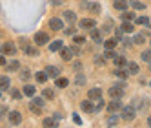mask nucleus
Here are the masks:
<instances>
[{
  "mask_svg": "<svg viewBox=\"0 0 151 128\" xmlns=\"http://www.w3.org/2000/svg\"><path fill=\"white\" fill-rule=\"evenodd\" d=\"M33 40H35V44H37V46H46L47 42H49V35L44 33V31H38V33H35Z\"/></svg>",
  "mask_w": 151,
  "mask_h": 128,
  "instance_id": "nucleus-1",
  "label": "nucleus"
},
{
  "mask_svg": "<svg viewBox=\"0 0 151 128\" xmlns=\"http://www.w3.org/2000/svg\"><path fill=\"white\" fill-rule=\"evenodd\" d=\"M122 86H124V84H115V86H111V88H109V95H111L113 99H120L122 95H124Z\"/></svg>",
  "mask_w": 151,
  "mask_h": 128,
  "instance_id": "nucleus-2",
  "label": "nucleus"
},
{
  "mask_svg": "<svg viewBox=\"0 0 151 128\" xmlns=\"http://www.w3.org/2000/svg\"><path fill=\"white\" fill-rule=\"evenodd\" d=\"M20 44H22V51L26 53V55H33V57H37V55H38V49H37V48H33L31 44H27L26 40H20Z\"/></svg>",
  "mask_w": 151,
  "mask_h": 128,
  "instance_id": "nucleus-3",
  "label": "nucleus"
},
{
  "mask_svg": "<svg viewBox=\"0 0 151 128\" xmlns=\"http://www.w3.org/2000/svg\"><path fill=\"white\" fill-rule=\"evenodd\" d=\"M122 119L124 121H133L135 119V108L133 106H126V108H122Z\"/></svg>",
  "mask_w": 151,
  "mask_h": 128,
  "instance_id": "nucleus-4",
  "label": "nucleus"
},
{
  "mask_svg": "<svg viewBox=\"0 0 151 128\" xmlns=\"http://www.w3.org/2000/svg\"><path fill=\"white\" fill-rule=\"evenodd\" d=\"M2 53L4 55H15L17 53V46L13 44V42H4V46H2Z\"/></svg>",
  "mask_w": 151,
  "mask_h": 128,
  "instance_id": "nucleus-5",
  "label": "nucleus"
},
{
  "mask_svg": "<svg viewBox=\"0 0 151 128\" xmlns=\"http://www.w3.org/2000/svg\"><path fill=\"white\" fill-rule=\"evenodd\" d=\"M49 28H51L53 31H58V29H62V28H64V22H62V18H57V17H53V18L49 20Z\"/></svg>",
  "mask_w": 151,
  "mask_h": 128,
  "instance_id": "nucleus-6",
  "label": "nucleus"
},
{
  "mask_svg": "<svg viewBox=\"0 0 151 128\" xmlns=\"http://www.w3.org/2000/svg\"><path fill=\"white\" fill-rule=\"evenodd\" d=\"M100 97H102V90L100 88H91L88 92V99H91V101H99Z\"/></svg>",
  "mask_w": 151,
  "mask_h": 128,
  "instance_id": "nucleus-7",
  "label": "nucleus"
},
{
  "mask_svg": "<svg viewBox=\"0 0 151 128\" xmlns=\"http://www.w3.org/2000/svg\"><path fill=\"white\" fill-rule=\"evenodd\" d=\"M78 26L84 28V29H93V28L96 26V22H95L93 18H82L80 22H78Z\"/></svg>",
  "mask_w": 151,
  "mask_h": 128,
  "instance_id": "nucleus-8",
  "label": "nucleus"
},
{
  "mask_svg": "<svg viewBox=\"0 0 151 128\" xmlns=\"http://www.w3.org/2000/svg\"><path fill=\"white\" fill-rule=\"evenodd\" d=\"M120 108H122L120 99H113L109 104H107V112H109V113H113V112H116V110H120Z\"/></svg>",
  "mask_w": 151,
  "mask_h": 128,
  "instance_id": "nucleus-9",
  "label": "nucleus"
},
{
  "mask_svg": "<svg viewBox=\"0 0 151 128\" xmlns=\"http://www.w3.org/2000/svg\"><path fill=\"white\" fill-rule=\"evenodd\" d=\"M9 123L11 124H20L22 123V115H20V112H11L9 113Z\"/></svg>",
  "mask_w": 151,
  "mask_h": 128,
  "instance_id": "nucleus-10",
  "label": "nucleus"
},
{
  "mask_svg": "<svg viewBox=\"0 0 151 128\" xmlns=\"http://www.w3.org/2000/svg\"><path fill=\"white\" fill-rule=\"evenodd\" d=\"M86 9L91 13H100V4H96V2H86Z\"/></svg>",
  "mask_w": 151,
  "mask_h": 128,
  "instance_id": "nucleus-11",
  "label": "nucleus"
},
{
  "mask_svg": "<svg viewBox=\"0 0 151 128\" xmlns=\"http://www.w3.org/2000/svg\"><path fill=\"white\" fill-rule=\"evenodd\" d=\"M113 6H115V9H118V11H126L129 4H127V0H115Z\"/></svg>",
  "mask_w": 151,
  "mask_h": 128,
  "instance_id": "nucleus-12",
  "label": "nucleus"
},
{
  "mask_svg": "<svg viewBox=\"0 0 151 128\" xmlns=\"http://www.w3.org/2000/svg\"><path fill=\"white\" fill-rule=\"evenodd\" d=\"M80 108L84 110V112H95V106H93V101L89 99V101H82L80 103Z\"/></svg>",
  "mask_w": 151,
  "mask_h": 128,
  "instance_id": "nucleus-13",
  "label": "nucleus"
},
{
  "mask_svg": "<svg viewBox=\"0 0 151 128\" xmlns=\"http://www.w3.org/2000/svg\"><path fill=\"white\" fill-rule=\"evenodd\" d=\"M73 53H75L73 48H62V59L64 60H71L73 59Z\"/></svg>",
  "mask_w": 151,
  "mask_h": 128,
  "instance_id": "nucleus-14",
  "label": "nucleus"
},
{
  "mask_svg": "<svg viewBox=\"0 0 151 128\" xmlns=\"http://www.w3.org/2000/svg\"><path fill=\"white\" fill-rule=\"evenodd\" d=\"M118 44V39L116 37H113V39H107L106 42H104V46H106V49H115V46Z\"/></svg>",
  "mask_w": 151,
  "mask_h": 128,
  "instance_id": "nucleus-15",
  "label": "nucleus"
},
{
  "mask_svg": "<svg viewBox=\"0 0 151 128\" xmlns=\"http://www.w3.org/2000/svg\"><path fill=\"white\" fill-rule=\"evenodd\" d=\"M46 71H47V75L53 77V79H57V77H58V73H60V70H58L57 66H47Z\"/></svg>",
  "mask_w": 151,
  "mask_h": 128,
  "instance_id": "nucleus-16",
  "label": "nucleus"
},
{
  "mask_svg": "<svg viewBox=\"0 0 151 128\" xmlns=\"http://www.w3.org/2000/svg\"><path fill=\"white\" fill-rule=\"evenodd\" d=\"M89 37H91V39H93L95 42H102V33H100L99 29H95V28L91 29V33H89Z\"/></svg>",
  "mask_w": 151,
  "mask_h": 128,
  "instance_id": "nucleus-17",
  "label": "nucleus"
},
{
  "mask_svg": "<svg viewBox=\"0 0 151 128\" xmlns=\"http://www.w3.org/2000/svg\"><path fill=\"white\" fill-rule=\"evenodd\" d=\"M127 71H129V75H137L138 73V64L137 62H127Z\"/></svg>",
  "mask_w": 151,
  "mask_h": 128,
  "instance_id": "nucleus-18",
  "label": "nucleus"
},
{
  "mask_svg": "<svg viewBox=\"0 0 151 128\" xmlns=\"http://www.w3.org/2000/svg\"><path fill=\"white\" fill-rule=\"evenodd\" d=\"M64 20H68L69 24H73L75 20H77V15H75L73 11H64Z\"/></svg>",
  "mask_w": 151,
  "mask_h": 128,
  "instance_id": "nucleus-19",
  "label": "nucleus"
},
{
  "mask_svg": "<svg viewBox=\"0 0 151 128\" xmlns=\"http://www.w3.org/2000/svg\"><path fill=\"white\" fill-rule=\"evenodd\" d=\"M49 49L51 51H62V40H55L49 44Z\"/></svg>",
  "mask_w": 151,
  "mask_h": 128,
  "instance_id": "nucleus-20",
  "label": "nucleus"
},
{
  "mask_svg": "<svg viewBox=\"0 0 151 128\" xmlns=\"http://www.w3.org/2000/svg\"><path fill=\"white\" fill-rule=\"evenodd\" d=\"M120 28H122L124 33H131V31H133V24L129 22V20H124V24H122Z\"/></svg>",
  "mask_w": 151,
  "mask_h": 128,
  "instance_id": "nucleus-21",
  "label": "nucleus"
},
{
  "mask_svg": "<svg viewBox=\"0 0 151 128\" xmlns=\"http://www.w3.org/2000/svg\"><path fill=\"white\" fill-rule=\"evenodd\" d=\"M35 77H37V81H38V82H42V84H44V82L47 81V77H49V75H47V71H38Z\"/></svg>",
  "mask_w": 151,
  "mask_h": 128,
  "instance_id": "nucleus-22",
  "label": "nucleus"
},
{
  "mask_svg": "<svg viewBox=\"0 0 151 128\" xmlns=\"http://www.w3.org/2000/svg\"><path fill=\"white\" fill-rule=\"evenodd\" d=\"M44 126H57V117H46L44 121H42Z\"/></svg>",
  "mask_w": 151,
  "mask_h": 128,
  "instance_id": "nucleus-23",
  "label": "nucleus"
},
{
  "mask_svg": "<svg viewBox=\"0 0 151 128\" xmlns=\"http://www.w3.org/2000/svg\"><path fill=\"white\" fill-rule=\"evenodd\" d=\"M24 95H27V97H33V95H35V86L26 84V86H24Z\"/></svg>",
  "mask_w": 151,
  "mask_h": 128,
  "instance_id": "nucleus-24",
  "label": "nucleus"
},
{
  "mask_svg": "<svg viewBox=\"0 0 151 128\" xmlns=\"http://www.w3.org/2000/svg\"><path fill=\"white\" fill-rule=\"evenodd\" d=\"M7 70L9 71H17V70H20V64H18V60H11L7 64Z\"/></svg>",
  "mask_w": 151,
  "mask_h": 128,
  "instance_id": "nucleus-25",
  "label": "nucleus"
},
{
  "mask_svg": "<svg viewBox=\"0 0 151 128\" xmlns=\"http://www.w3.org/2000/svg\"><path fill=\"white\" fill-rule=\"evenodd\" d=\"M140 59H142V60H146V62H151V49H146V51H142V53H140Z\"/></svg>",
  "mask_w": 151,
  "mask_h": 128,
  "instance_id": "nucleus-26",
  "label": "nucleus"
},
{
  "mask_svg": "<svg viewBox=\"0 0 151 128\" xmlns=\"http://www.w3.org/2000/svg\"><path fill=\"white\" fill-rule=\"evenodd\" d=\"M0 84H2V86H0V88H2L4 92L9 88V77H6V75H2V79H0Z\"/></svg>",
  "mask_w": 151,
  "mask_h": 128,
  "instance_id": "nucleus-27",
  "label": "nucleus"
},
{
  "mask_svg": "<svg viewBox=\"0 0 151 128\" xmlns=\"http://www.w3.org/2000/svg\"><path fill=\"white\" fill-rule=\"evenodd\" d=\"M137 24H140V26H149L151 22H149V18L144 15V17H138V18H137Z\"/></svg>",
  "mask_w": 151,
  "mask_h": 128,
  "instance_id": "nucleus-28",
  "label": "nucleus"
},
{
  "mask_svg": "<svg viewBox=\"0 0 151 128\" xmlns=\"http://www.w3.org/2000/svg\"><path fill=\"white\" fill-rule=\"evenodd\" d=\"M115 64L118 68H122V66H127V60L124 57H115Z\"/></svg>",
  "mask_w": 151,
  "mask_h": 128,
  "instance_id": "nucleus-29",
  "label": "nucleus"
},
{
  "mask_svg": "<svg viewBox=\"0 0 151 128\" xmlns=\"http://www.w3.org/2000/svg\"><path fill=\"white\" fill-rule=\"evenodd\" d=\"M55 81H57V86H58V88H66L68 84H69V81H68V79H64V77H60V79H55Z\"/></svg>",
  "mask_w": 151,
  "mask_h": 128,
  "instance_id": "nucleus-30",
  "label": "nucleus"
},
{
  "mask_svg": "<svg viewBox=\"0 0 151 128\" xmlns=\"http://www.w3.org/2000/svg\"><path fill=\"white\" fill-rule=\"evenodd\" d=\"M115 75H116V77H120V79H126V77L129 75V71H124L122 68H118V70H115Z\"/></svg>",
  "mask_w": 151,
  "mask_h": 128,
  "instance_id": "nucleus-31",
  "label": "nucleus"
},
{
  "mask_svg": "<svg viewBox=\"0 0 151 128\" xmlns=\"http://www.w3.org/2000/svg\"><path fill=\"white\" fill-rule=\"evenodd\" d=\"M133 44H144V33H137L133 39Z\"/></svg>",
  "mask_w": 151,
  "mask_h": 128,
  "instance_id": "nucleus-32",
  "label": "nucleus"
},
{
  "mask_svg": "<svg viewBox=\"0 0 151 128\" xmlns=\"http://www.w3.org/2000/svg\"><path fill=\"white\" fill-rule=\"evenodd\" d=\"M42 97H46V99H53V97H55V93H53V90L46 88L44 92H42Z\"/></svg>",
  "mask_w": 151,
  "mask_h": 128,
  "instance_id": "nucleus-33",
  "label": "nucleus"
},
{
  "mask_svg": "<svg viewBox=\"0 0 151 128\" xmlns=\"http://www.w3.org/2000/svg\"><path fill=\"white\" fill-rule=\"evenodd\" d=\"M122 18H124V20H129V22H131V20H135V13H127V9H126V11L122 13Z\"/></svg>",
  "mask_w": 151,
  "mask_h": 128,
  "instance_id": "nucleus-34",
  "label": "nucleus"
},
{
  "mask_svg": "<svg viewBox=\"0 0 151 128\" xmlns=\"http://www.w3.org/2000/svg\"><path fill=\"white\" fill-rule=\"evenodd\" d=\"M133 7H135V9H138V11H142V9H146V4L138 2V0H133Z\"/></svg>",
  "mask_w": 151,
  "mask_h": 128,
  "instance_id": "nucleus-35",
  "label": "nucleus"
},
{
  "mask_svg": "<svg viewBox=\"0 0 151 128\" xmlns=\"http://www.w3.org/2000/svg\"><path fill=\"white\" fill-rule=\"evenodd\" d=\"M29 77H31L29 70H22V73H20V79H22V81H29Z\"/></svg>",
  "mask_w": 151,
  "mask_h": 128,
  "instance_id": "nucleus-36",
  "label": "nucleus"
},
{
  "mask_svg": "<svg viewBox=\"0 0 151 128\" xmlns=\"http://www.w3.org/2000/svg\"><path fill=\"white\" fill-rule=\"evenodd\" d=\"M104 57H106V59H115L116 55H115V53H113V49H106V53H104Z\"/></svg>",
  "mask_w": 151,
  "mask_h": 128,
  "instance_id": "nucleus-37",
  "label": "nucleus"
},
{
  "mask_svg": "<svg viewBox=\"0 0 151 128\" xmlns=\"http://www.w3.org/2000/svg\"><path fill=\"white\" fill-rule=\"evenodd\" d=\"M102 108H104V101H102V97H100L99 101H96V106H95V110H96V112H100Z\"/></svg>",
  "mask_w": 151,
  "mask_h": 128,
  "instance_id": "nucleus-38",
  "label": "nucleus"
},
{
  "mask_svg": "<svg viewBox=\"0 0 151 128\" xmlns=\"http://www.w3.org/2000/svg\"><path fill=\"white\" fill-rule=\"evenodd\" d=\"M31 103H33V104H37V106H44V99H42V97H35V99L31 101Z\"/></svg>",
  "mask_w": 151,
  "mask_h": 128,
  "instance_id": "nucleus-39",
  "label": "nucleus"
},
{
  "mask_svg": "<svg viewBox=\"0 0 151 128\" xmlns=\"http://www.w3.org/2000/svg\"><path fill=\"white\" fill-rule=\"evenodd\" d=\"M84 82H86V77L82 75V73H78V75H77V84H78V86H82Z\"/></svg>",
  "mask_w": 151,
  "mask_h": 128,
  "instance_id": "nucleus-40",
  "label": "nucleus"
},
{
  "mask_svg": "<svg viewBox=\"0 0 151 128\" xmlns=\"http://www.w3.org/2000/svg\"><path fill=\"white\" fill-rule=\"evenodd\" d=\"M31 110H33L35 113H42V106H37V104L31 103Z\"/></svg>",
  "mask_w": 151,
  "mask_h": 128,
  "instance_id": "nucleus-41",
  "label": "nucleus"
},
{
  "mask_svg": "<svg viewBox=\"0 0 151 128\" xmlns=\"http://www.w3.org/2000/svg\"><path fill=\"white\" fill-rule=\"evenodd\" d=\"M116 123H118L116 117H109V119H107V124H109V126H116Z\"/></svg>",
  "mask_w": 151,
  "mask_h": 128,
  "instance_id": "nucleus-42",
  "label": "nucleus"
},
{
  "mask_svg": "<svg viewBox=\"0 0 151 128\" xmlns=\"http://www.w3.org/2000/svg\"><path fill=\"white\" fill-rule=\"evenodd\" d=\"M73 40L77 42V44H84V40H86V39H84V37H78V35H77V37L73 39Z\"/></svg>",
  "mask_w": 151,
  "mask_h": 128,
  "instance_id": "nucleus-43",
  "label": "nucleus"
},
{
  "mask_svg": "<svg viewBox=\"0 0 151 128\" xmlns=\"http://www.w3.org/2000/svg\"><path fill=\"white\" fill-rule=\"evenodd\" d=\"M11 97H13V99H20V92L13 90V92H11Z\"/></svg>",
  "mask_w": 151,
  "mask_h": 128,
  "instance_id": "nucleus-44",
  "label": "nucleus"
},
{
  "mask_svg": "<svg viewBox=\"0 0 151 128\" xmlns=\"http://www.w3.org/2000/svg\"><path fill=\"white\" fill-rule=\"evenodd\" d=\"M66 33H68V35H75V28H73V26H69V28L66 29Z\"/></svg>",
  "mask_w": 151,
  "mask_h": 128,
  "instance_id": "nucleus-45",
  "label": "nucleus"
},
{
  "mask_svg": "<svg viewBox=\"0 0 151 128\" xmlns=\"http://www.w3.org/2000/svg\"><path fill=\"white\" fill-rule=\"evenodd\" d=\"M115 37H116L118 40H120V37H122V28H120V29H116V31H115Z\"/></svg>",
  "mask_w": 151,
  "mask_h": 128,
  "instance_id": "nucleus-46",
  "label": "nucleus"
},
{
  "mask_svg": "<svg viewBox=\"0 0 151 128\" xmlns=\"http://www.w3.org/2000/svg\"><path fill=\"white\" fill-rule=\"evenodd\" d=\"M73 119H75V123H77V124H80V123H82V119H80V117H78V115H75V117H73Z\"/></svg>",
  "mask_w": 151,
  "mask_h": 128,
  "instance_id": "nucleus-47",
  "label": "nucleus"
},
{
  "mask_svg": "<svg viewBox=\"0 0 151 128\" xmlns=\"http://www.w3.org/2000/svg\"><path fill=\"white\" fill-rule=\"evenodd\" d=\"M0 66H6V57H0Z\"/></svg>",
  "mask_w": 151,
  "mask_h": 128,
  "instance_id": "nucleus-48",
  "label": "nucleus"
},
{
  "mask_svg": "<svg viewBox=\"0 0 151 128\" xmlns=\"http://www.w3.org/2000/svg\"><path fill=\"white\" fill-rule=\"evenodd\" d=\"M53 4H55V6H58V4H62V0H53Z\"/></svg>",
  "mask_w": 151,
  "mask_h": 128,
  "instance_id": "nucleus-49",
  "label": "nucleus"
},
{
  "mask_svg": "<svg viewBox=\"0 0 151 128\" xmlns=\"http://www.w3.org/2000/svg\"><path fill=\"white\" fill-rule=\"evenodd\" d=\"M147 124H149V126H151V115H149V117H147Z\"/></svg>",
  "mask_w": 151,
  "mask_h": 128,
  "instance_id": "nucleus-50",
  "label": "nucleus"
},
{
  "mask_svg": "<svg viewBox=\"0 0 151 128\" xmlns=\"http://www.w3.org/2000/svg\"><path fill=\"white\" fill-rule=\"evenodd\" d=\"M149 64H151V62H149ZM149 70H151V66H149Z\"/></svg>",
  "mask_w": 151,
  "mask_h": 128,
  "instance_id": "nucleus-51",
  "label": "nucleus"
},
{
  "mask_svg": "<svg viewBox=\"0 0 151 128\" xmlns=\"http://www.w3.org/2000/svg\"><path fill=\"white\" fill-rule=\"evenodd\" d=\"M149 28H151V24H149Z\"/></svg>",
  "mask_w": 151,
  "mask_h": 128,
  "instance_id": "nucleus-52",
  "label": "nucleus"
}]
</instances>
